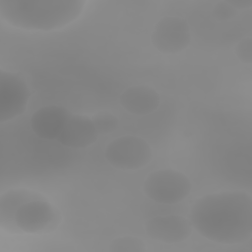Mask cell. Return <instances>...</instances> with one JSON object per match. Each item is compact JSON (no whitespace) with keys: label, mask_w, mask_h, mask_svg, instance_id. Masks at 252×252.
<instances>
[{"label":"cell","mask_w":252,"mask_h":252,"mask_svg":"<svg viewBox=\"0 0 252 252\" xmlns=\"http://www.w3.org/2000/svg\"><path fill=\"white\" fill-rule=\"evenodd\" d=\"M192 227L220 244H242L252 235V198L245 191H222L197 199L190 210Z\"/></svg>","instance_id":"obj_1"},{"label":"cell","mask_w":252,"mask_h":252,"mask_svg":"<svg viewBox=\"0 0 252 252\" xmlns=\"http://www.w3.org/2000/svg\"><path fill=\"white\" fill-rule=\"evenodd\" d=\"M85 5L84 0H0V16L18 29L50 32L77 20Z\"/></svg>","instance_id":"obj_2"},{"label":"cell","mask_w":252,"mask_h":252,"mask_svg":"<svg viewBox=\"0 0 252 252\" xmlns=\"http://www.w3.org/2000/svg\"><path fill=\"white\" fill-rule=\"evenodd\" d=\"M192 184L182 172L171 169H158L147 176L143 183L145 195L156 203L173 205L184 200L191 192Z\"/></svg>","instance_id":"obj_3"},{"label":"cell","mask_w":252,"mask_h":252,"mask_svg":"<svg viewBox=\"0 0 252 252\" xmlns=\"http://www.w3.org/2000/svg\"><path fill=\"white\" fill-rule=\"evenodd\" d=\"M105 158L114 168L137 170L151 161L152 149L145 139L125 135L114 139L107 145Z\"/></svg>","instance_id":"obj_4"},{"label":"cell","mask_w":252,"mask_h":252,"mask_svg":"<svg viewBox=\"0 0 252 252\" xmlns=\"http://www.w3.org/2000/svg\"><path fill=\"white\" fill-rule=\"evenodd\" d=\"M60 222V215L44 197L23 204L16 213L18 232L41 233L53 230Z\"/></svg>","instance_id":"obj_5"},{"label":"cell","mask_w":252,"mask_h":252,"mask_svg":"<svg viewBox=\"0 0 252 252\" xmlns=\"http://www.w3.org/2000/svg\"><path fill=\"white\" fill-rule=\"evenodd\" d=\"M191 41L188 22L177 16H165L158 20L151 34L154 47L163 54H176L185 50Z\"/></svg>","instance_id":"obj_6"},{"label":"cell","mask_w":252,"mask_h":252,"mask_svg":"<svg viewBox=\"0 0 252 252\" xmlns=\"http://www.w3.org/2000/svg\"><path fill=\"white\" fill-rule=\"evenodd\" d=\"M30 97L31 91L19 75L0 70V123L24 113Z\"/></svg>","instance_id":"obj_7"},{"label":"cell","mask_w":252,"mask_h":252,"mask_svg":"<svg viewBox=\"0 0 252 252\" xmlns=\"http://www.w3.org/2000/svg\"><path fill=\"white\" fill-rule=\"evenodd\" d=\"M190 220L179 215L156 216L145 223V232L153 240L166 244L180 243L192 233Z\"/></svg>","instance_id":"obj_8"},{"label":"cell","mask_w":252,"mask_h":252,"mask_svg":"<svg viewBox=\"0 0 252 252\" xmlns=\"http://www.w3.org/2000/svg\"><path fill=\"white\" fill-rule=\"evenodd\" d=\"M98 135L99 133L92 118L85 115L71 114L57 141L68 148L84 149L95 143Z\"/></svg>","instance_id":"obj_9"},{"label":"cell","mask_w":252,"mask_h":252,"mask_svg":"<svg viewBox=\"0 0 252 252\" xmlns=\"http://www.w3.org/2000/svg\"><path fill=\"white\" fill-rule=\"evenodd\" d=\"M71 113L60 105H46L37 109L31 117V127L34 134L45 140L59 137Z\"/></svg>","instance_id":"obj_10"},{"label":"cell","mask_w":252,"mask_h":252,"mask_svg":"<svg viewBox=\"0 0 252 252\" xmlns=\"http://www.w3.org/2000/svg\"><path fill=\"white\" fill-rule=\"evenodd\" d=\"M120 105L134 115H148L155 112L160 104L158 93L145 85L132 86L123 91L119 97Z\"/></svg>","instance_id":"obj_11"},{"label":"cell","mask_w":252,"mask_h":252,"mask_svg":"<svg viewBox=\"0 0 252 252\" xmlns=\"http://www.w3.org/2000/svg\"><path fill=\"white\" fill-rule=\"evenodd\" d=\"M43 196L28 189H11L0 196V227L12 233H19L15 224V216L19 208L28 201Z\"/></svg>","instance_id":"obj_12"},{"label":"cell","mask_w":252,"mask_h":252,"mask_svg":"<svg viewBox=\"0 0 252 252\" xmlns=\"http://www.w3.org/2000/svg\"><path fill=\"white\" fill-rule=\"evenodd\" d=\"M109 250L112 252H144L146 251V246L137 237L120 236L110 242Z\"/></svg>","instance_id":"obj_13"},{"label":"cell","mask_w":252,"mask_h":252,"mask_svg":"<svg viewBox=\"0 0 252 252\" xmlns=\"http://www.w3.org/2000/svg\"><path fill=\"white\" fill-rule=\"evenodd\" d=\"M92 119L94 123L97 132L102 135L114 132L119 125L118 118L114 114L106 111L95 114Z\"/></svg>","instance_id":"obj_14"},{"label":"cell","mask_w":252,"mask_h":252,"mask_svg":"<svg viewBox=\"0 0 252 252\" xmlns=\"http://www.w3.org/2000/svg\"><path fill=\"white\" fill-rule=\"evenodd\" d=\"M237 10L227 1H219L214 5L213 16L219 21H226L236 16Z\"/></svg>","instance_id":"obj_15"},{"label":"cell","mask_w":252,"mask_h":252,"mask_svg":"<svg viewBox=\"0 0 252 252\" xmlns=\"http://www.w3.org/2000/svg\"><path fill=\"white\" fill-rule=\"evenodd\" d=\"M236 56L243 63L250 64L252 62V40L250 37L242 39L235 48Z\"/></svg>","instance_id":"obj_16"},{"label":"cell","mask_w":252,"mask_h":252,"mask_svg":"<svg viewBox=\"0 0 252 252\" xmlns=\"http://www.w3.org/2000/svg\"><path fill=\"white\" fill-rule=\"evenodd\" d=\"M227 2L236 10L249 8L252 6V0H229V1L227 0Z\"/></svg>","instance_id":"obj_17"}]
</instances>
